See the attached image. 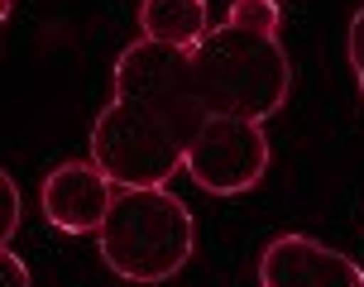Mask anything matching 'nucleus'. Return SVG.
<instances>
[{"mask_svg":"<svg viewBox=\"0 0 364 287\" xmlns=\"http://www.w3.org/2000/svg\"><path fill=\"white\" fill-rule=\"evenodd\" d=\"M110 201H115V182L96 158L58 163L38 187V211L58 234H96L110 215Z\"/></svg>","mask_w":364,"mask_h":287,"instance_id":"nucleus-6","label":"nucleus"},{"mask_svg":"<svg viewBox=\"0 0 364 287\" xmlns=\"http://www.w3.org/2000/svg\"><path fill=\"white\" fill-rule=\"evenodd\" d=\"M269 163H273V148H269V134H264V120L206 110V120L197 125V134L187 144L182 173L211 197H240V192H255L264 182Z\"/></svg>","mask_w":364,"mask_h":287,"instance_id":"nucleus-4","label":"nucleus"},{"mask_svg":"<svg viewBox=\"0 0 364 287\" xmlns=\"http://www.w3.org/2000/svg\"><path fill=\"white\" fill-rule=\"evenodd\" d=\"M225 19H230V24H245V29L278 34V24H283V5H278V0H230Z\"/></svg>","mask_w":364,"mask_h":287,"instance_id":"nucleus-8","label":"nucleus"},{"mask_svg":"<svg viewBox=\"0 0 364 287\" xmlns=\"http://www.w3.org/2000/svg\"><path fill=\"white\" fill-rule=\"evenodd\" d=\"M206 120L192 48L139 34L110 67V101L91 125V158L115 187H168Z\"/></svg>","mask_w":364,"mask_h":287,"instance_id":"nucleus-1","label":"nucleus"},{"mask_svg":"<svg viewBox=\"0 0 364 287\" xmlns=\"http://www.w3.org/2000/svg\"><path fill=\"white\" fill-rule=\"evenodd\" d=\"M211 29V0H139V34L192 48Z\"/></svg>","mask_w":364,"mask_h":287,"instance_id":"nucleus-7","label":"nucleus"},{"mask_svg":"<svg viewBox=\"0 0 364 287\" xmlns=\"http://www.w3.org/2000/svg\"><path fill=\"white\" fill-rule=\"evenodd\" d=\"M346 58H350V72H355V91H360V101H364V5L346 24Z\"/></svg>","mask_w":364,"mask_h":287,"instance_id":"nucleus-9","label":"nucleus"},{"mask_svg":"<svg viewBox=\"0 0 364 287\" xmlns=\"http://www.w3.org/2000/svg\"><path fill=\"white\" fill-rule=\"evenodd\" d=\"M192 72L206 110L273 120L292 96V63L278 34L245 24H211L192 43Z\"/></svg>","mask_w":364,"mask_h":287,"instance_id":"nucleus-2","label":"nucleus"},{"mask_svg":"<svg viewBox=\"0 0 364 287\" xmlns=\"http://www.w3.org/2000/svg\"><path fill=\"white\" fill-rule=\"evenodd\" d=\"M10 10H15V0H0V19H10Z\"/></svg>","mask_w":364,"mask_h":287,"instance_id":"nucleus-12","label":"nucleus"},{"mask_svg":"<svg viewBox=\"0 0 364 287\" xmlns=\"http://www.w3.org/2000/svg\"><path fill=\"white\" fill-rule=\"evenodd\" d=\"M0 278H5L10 287H29V283H34L29 264H24V259H19V254L10 249V244H0Z\"/></svg>","mask_w":364,"mask_h":287,"instance_id":"nucleus-11","label":"nucleus"},{"mask_svg":"<svg viewBox=\"0 0 364 287\" xmlns=\"http://www.w3.org/2000/svg\"><path fill=\"white\" fill-rule=\"evenodd\" d=\"M101 264L125 283H168L197 254V220L168 187H115L106 225L96 230Z\"/></svg>","mask_w":364,"mask_h":287,"instance_id":"nucleus-3","label":"nucleus"},{"mask_svg":"<svg viewBox=\"0 0 364 287\" xmlns=\"http://www.w3.org/2000/svg\"><path fill=\"white\" fill-rule=\"evenodd\" d=\"M19 230V182L0 173V244H10Z\"/></svg>","mask_w":364,"mask_h":287,"instance_id":"nucleus-10","label":"nucleus"},{"mask_svg":"<svg viewBox=\"0 0 364 287\" xmlns=\"http://www.w3.org/2000/svg\"><path fill=\"white\" fill-rule=\"evenodd\" d=\"M259 287H364V269L336 244L302 230L273 234L255 269Z\"/></svg>","mask_w":364,"mask_h":287,"instance_id":"nucleus-5","label":"nucleus"}]
</instances>
